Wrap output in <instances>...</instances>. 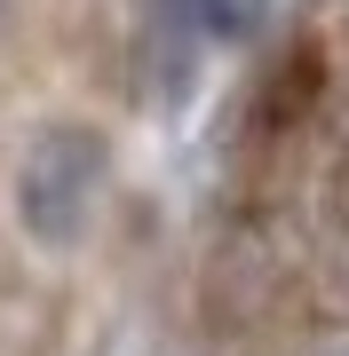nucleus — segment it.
I'll return each instance as SVG.
<instances>
[{
	"instance_id": "nucleus-1",
	"label": "nucleus",
	"mask_w": 349,
	"mask_h": 356,
	"mask_svg": "<svg viewBox=\"0 0 349 356\" xmlns=\"http://www.w3.org/2000/svg\"><path fill=\"white\" fill-rule=\"evenodd\" d=\"M104 198V143L88 127H48L16 166V214L40 245H72Z\"/></svg>"
},
{
	"instance_id": "nucleus-2",
	"label": "nucleus",
	"mask_w": 349,
	"mask_h": 356,
	"mask_svg": "<svg viewBox=\"0 0 349 356\" xmlns=\"http://www.w3.org/2000/svg\"><path fill=\"white\" fill-rule=\"evenodd\" d=\"M167 16L191 24V32H246L254 24V0H167Z\"/></svg>"
}]
</instances>
